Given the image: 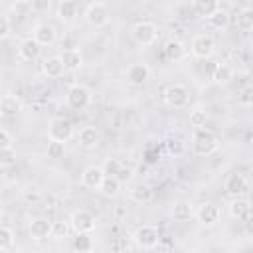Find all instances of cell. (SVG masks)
<instances>
[{
    "label": "cell",
    "mask_w": 253,
    "mask_h": 253,
    "mask_svg": "<svg viewBox=\"0 0 253 253\" xmlns=\"http://www.w3.org/2000/svg\"><path fill=\"white\" fill-rule=\"evenodd\" d=\"M219 148V138L206 126L194 128V136H192V150L198 156H210Z\"/></svg>",
    "instance_id": "cell-1"
},
{
    "label": "cell",
    "mask_w": 253,
    "mask_h": 253,
    "mask_svg": "<svg viewBox=\"0 0 253 253\" xmlns=\"http://www.w3.org/2000/svg\"><path fill=\"white\" fill-rule=\"evenodd\" d=\"M162 99H164V103H166L168 107H172V109H184V107L190 103V91H188V87L182 85V83H172V85H168V87L164 89Z\"/></svg>",
    "instance_id": "cell-2"
},
{
    "label": "cell",
    "mask_w": 253,
    "mask_h": 253,
    "mask_svg": "<svg viewBox=\"0 0 253 253\" xmlns=\"http://www.w3.org/2000/svg\"><path fill=\"white\" fill-rule=\"evenodd\" d=\"M134 241H136V245L138 247H142V249H154V247H158L160 245V239H162V235H160V229L156 227V225H150V223H144V225H140L136 231H134Z\"/></svg>",
    "instance_id": "cell-3"
},
{
    "label": "cell",
    "mask_w": 253,
    "mask_h": 253,
    "mask_svg": "<svg viewBox=\"0 0 253 253\" xmlns=\"http://www.w3.org/2000/svg\"><path fill=\"white\" fill-rule=\"evenodd\" d=\"M156 36H158L156 26H154L152 22H148V20L136 22V24L132 26V30H130V38L134 40V43H138V45H142V47L154 43V42H156Z\"/></svg>",
    "instance_id": "cell-4"
},
{
    "label": "cell",
    "mask_w": 253,
    "mask_h": 253,
    "mask_svg": "<svg viewBox=\"0 0 253 253\" xmlns=\"http://www.w3.org/2000/svg\"><path fill=\"white\" fill-rule=\"evenodd\" d=\"M65 101H67V105H69L71 109L81 111V109L89 107V103H91V91H89L85 85L75 83V85H71V87L67 89Z\"/></svg>",
    "instance_id": "cell-5"
},
{
    "label": "cell",
    "mask_w": 253,
    "mask_h": 253,
    "mask_svg": "<svg viewBox=\"0 0 253 253\" xmlns=\"http://www.w3.org/2000/svg\"><path fill=\"white\" fill-rule=\"evenodd\" d=\"M69 225L75 233H91L95 227H97V221H95V215L87 210H75L71 213V219H69Z\"/></svg>",
    "instance_id": "cell-6"
},
{
    "label": "cell",
    "mask_w": 253,
    "mask_h": 253,
    "mask_svg": "<svg viewBox=\"0 0 253 253\" xmlns=\"http://www.w3.org/2000/svg\"><path fill=\"white\" fill-rule=\"evenodd\" d=\"M47 136L49 140H59V142H67L71 136H73V125L71 121L67 119H53L49 123V128H47Z\"/></svg>",
    "instance_id": "cell-7"
},
{
    "label": "cell",
    "mask_w": 253,
    "mask_h": 253,
    "mask_svg": "<svg viewBox=\"0 0 253 253\" xmlns=\"http://www.w3.org/2000/svg\"><path fill=\"white\" fill-rule=\"evenodd\" d=\"M213 51H215V42H213L211 36L200 34V36H196V38L192 40V53H194L196 57L208 59V57L213 55Z\"/></svg>",
    "instance_id": "cell-8"
},
{
    "label": "cell",
    "mask_w": 253,
    "mask_h": 253,
    "mask_svg": "<svg viewBox=\"0 0 253 253\" xmlns=\"http://www.w3.org/2000/svg\"><path fill=\"white\" fill-rule=\"evenodd\" d=\"M85 20H87L91 26H95V28L107 26V24H109V10H107V6L101 4V2L89 4L87 10H85Z\"/></svg>",
    "instance_id": "cell-9"
},
{
    "label": "cell",
    "mask_w": 253,
    "mask_h": 253,
    "mask_svg": "<svg viewBox=\"0 0 253 253\" xmlns=\"http://www.w3.org/2000/svg\"><path fill=\"white\" fill-rule=\"evenodd\" d=\"M223 188L225 192L231 196V198H237V196H245L247 190H249V182L243 174H229L223 182Z\"/></svg>",
    "instance_id": "cell-10"
},
{
    "label": "cell",
    "mask_w": 253,
    "mask_h": 253,
    "mask_svg": "<svg viewBox=\"0 0 253 253\" xmlns=\"http://www.w3.org/2000/svg\"><path fill=\"white\" fill-rule=\"evenodd\" d=\"M103 178H105L103 166H95V164H93V166H87V168L83 170V174H81V182H83V186L89 188V190H99Z\"/></svg>",
    "instance_id": "cell-11"
},
{
    "label": "cell",
    "mask_w": 253,
    "mask_h": 253,
    "mask_svg": "<svg viewBox=\"0 0 253 253\" xmlns=\"http://www.w3.org/2000/svg\"><path fill=\"white\" fill-rule=\"evenodd\" d=\"M196 217H198V221L202 225L211 227V225H215L219 221V208L215 204H210V202L208 204H202L198 208V211H196Z\"/></svg>",
    "instance_id": "cell-12"
},
{
    "label": "cell",
    "mask_w": 253,
    "mask_h": 253,
    "mask_svg": "<svg viewBox=\"0 0 253 253\" xmlns=\"http://www.w3.org/2000/svg\"><path fill=\"white\" fill-rule=\"evenodd\" d=\"M30 237L36 241H43L51 237V221L47 217H34L30 221Z\"/></svg>",
    "instance_id": "cell-13"
},
{
    "label": "cell",
    "mask_w": 253,
    "mask_h": 253,
    "mask_svg": "<svg viewBox=\"0 0 253 253\" xmlns=\"http://www.w3.org/2000/svg\"><path fill=\"white\" fill-rule=\"evenodd\" d=\"M229 213H231V217H235L239 221L251 219V204H249V200L243 198V196L233 198L231 204H229Z\"/></svg>",
    "instance_id": "cell-14"
},
{
    "label": "cell",
    "mask_w": 253,
    "mask_h": 253,
    "mask_svg": "<svg viewBox=\"0 0 253 253\" xmlns=\"http://www.w3.org/2000/svg\"><path fill=\"white\" fill-rule=\"evenodd\" d=\"M162 51H164V57H166L168 61H182V59L186 57V45H184L180 40H176V38L166 40Z\"/></svg>",
    "instance_id": "cell-15"
},
{
    "label": "cell",
    "mask_w": 253,
    "mask_h": 253,
    "mask_svg": "<svg viewBox=\"0 0 253 253\" xmlns=\"http://www.w3.org/2000/svg\"><path fill=\"white\" fill-rule=\"evenodd\" d=\"M150 77V69L146 63H132L126 69V81L130 85H144Z\"/></svg>",
    "instance_id": "cell-16"
},
{
    "label": "cell",
    "mask_w": 253,
    "mask_h": 253,
    "mask_svg": "<svg viewBox=\"0 0 253 253\" xmlns=\"http://www.w3.org/2000/svg\"><path fill=\"white\" fill-rule=\"evenodd\" d=\"M34 40L40 45H51L55 42V28L51 24H38L34 30Z\"/></svg>",
    "instance_id": "cell-17"
},
{
    "label": "cell",
    "mask_w": 253,
    "mask_h": 253,
    "mask_svg": "<svg viewBox=\"0 0 253 253\" xmlns=\"http://www.w3.org/2000/svg\"><path fill=\"white\" fill-rule=\"evenodd\" d=\"M40 49H42V45H40L34 38H26V40L20 43V47H18V55H20L24 61H32V59H36V57L40 55Z\"/></svg>",
    "instance_id": "cell-18"
},
{
    "label": "cell",
    "mask_w": 253,
    "mask_h": 253,
    "mask_svg": "<svg viewBox=\"0 0 253 253\" xmlns=\"http://www.w3.org/2000/svg\"><path fill=\"white\" fill-rule=\"evenodd\" d=\"M61 61H63V67L65 71H77L81 65H83V57L79 53V49H73V47H67L61 55Z\"/></svg>",
    "instance_id": "cell-19"
},
{
    "label": "cell",
    "mask_w": 253,
    "mask_h": 253,
    "mask_svg": "<svg viewBox=\"0 0 253 253\" xmlns=\"http://www.w3.org/2000/svg\"><path fill=\"white\" fill-rule=\"evenodd\" d=\"M20 109H22V105H20V99L16 95L0 97V115L2 117H16Z\"/></svg>",
    "instance_id": "cell-20"
},
{
    "label": "cell",
    "mask_w": 253,
    "mask_h": 253,
    "mask_svg": "<svg viewBox=\"0 0 253 253\" xmlns=\"http://www.w3.org/2000/svg\"><path fill=\"white\" fill-rule=\"evenodd\" d=\"M77 140H79V146L91 150V148H95L99 144V132L93 126H83L79 130V134H77Z\"/></svg>",
    "instance_id": "cell-21"
},
{
    "label": "cell",
    "mask_w": 253,
    "mask_h": 253,
    "mask_svg": "<svg viewBox=\"0 0 253 253\" xmlns=\"http://www.w3.org/2000/svg\"><path fill=\"white\" fill-rule=\"evenodd\" d=\"M121 180L117 178V176H109V174H105V178H103V182H101V186H99V192L103 194V196H107V198H115V196H119V192H121Z\"/></svg>",
    "instance_id": "cell-22"
},
{
    "label": "cell",
    "mask_w": 253,
    "mask_h": 253,
    "mask_svg": "<svg viewBox=\"0 0 253 253\" xmlns=\"http://www.w3.org/2000/svg\"><path fill=\"white\" fill-rule=\"evenodd\" d=\"M63 71H65V67H63V61H61V57H59V55L47 57V59L43 61V73H45L47 77L57 79V77H61V75H63Z\"/></svg>",
    "instance_id": "cell-23"
},
{
    "label": "cell",
    "mask_w": 253,
    "mask_h": 253,
    "mask_svg": "<svg viewBox=\"0 0 253 253\" xmlns=\"http://www.w3.org/2000/svg\"><path fill=\"white\" fill-rule=\"evenodd\" d=\"M152 194H154L152 188L148 184H142V182H138V184H134L130 188V198L134 202H138V204H148L152 200Z\"/></svg>",
    "instance_id": "cell-24"
},
{
    "label": "cell",
    "mask_w": 253,
    "mask_h": 253,
    "mask_svg": "<svg viewBox=\"0 0 253 253\" xmlns=\"http://www.w3.org/2000/svg\"><path fill=\"white\" fill-rule=\"evenodd\" d=\"M219 8V0H194V10L202 18H210Z\"/></svg>",
    "instance_id": "cell-25"
},
{
    "label": "cell",
    "mask_w": 253,
    "mask_h": 253,
    "mask_svg": "<svg viewBox=\"0 0 253 253\" xmlns=\"http://www.w3.org/2000/svg\"><path fill=\"white\" fill-rule=\"evenodd\" d=\"M194 215V210L188 202H176L172 208V217L174 221H188Z\"/></svg>",
    "instance_id": "cell-26"
},
{
    "label": "cell",
    "mask_w": 253,
    "mask_h": 253,
    "mask_svg": "<svg viewBox=\"0 0 253 253\" xmlns=\"http://www.w3.org/2000/svg\"><path fill=\"white\" fill-rule=\"evenodd\" d=\"M208 20V24L211 26V28H217V30H221V28H227V24H229V14L225 12V10H221V8H217L210 18H206Z\"/></svg>",
    "instance_id": "cell-27"
},
{
    "label": "cell",
    "mask_w": 253,
    "mask_h": 253,
    "mask_svg": "<svg viewBox=\"0 0 253 253\" xmlns=\"http://www.w3.org/2000/svg\"><path fill=\"white\" fill-rule=\"evenodd\" d=\"M213 79H215L217 83H229V81L233 79V69H231V65H227V63H217V65H215V71H213Z\"/></svg>",
    "instance_id": "cell-28"
},
{
    "label": "cell",
    "mask_w": 253,
    "mask_h": 253,
    "mask_svg": "<svg viewBox=\"0 0 253 253\" xmlns=\"http://www.w3.org/2000/svg\"><path fill=\"white\" fill-rule=\"evenodd\" d=\"M77 14V8H75V2H65L61 0L59 2V8H57V16L63 20V22H71Z\"/></svg>",
    "instance_id": "cell-29"
},
{
    "label": "cell",
    "mask_w": 253,
    "mask_h": 253,
    "mask_svg": "<svg viewBox=\"0 0 253 253\" xmlns=\"http://www.w3.org/2000/svg\"><path fill=\"white\" fill-rule=\"evenodd\" d=\"M237 28L241 32H249L253 28V12H251V8H243L237 14Z\"/></svg>",
    "instance_id": "cell-30"
},
{
    "label": "cell",
    "mask_w": 253,
    "mask_h": 253,
    "mask_svg": "<svg viewBox=\"0 0 253 253\" xmlns=\"http://www.w3.org/2000/svg\"><path fill=\"white\" fill-rule=\"evenodd\" d=\"M73 249L79 253L91 251L93 249V239L89 237V233H77V237H73Z\"/></svg>",
    "instance_id": "cell-31"
},
{
    "label": "cell",
    "mask_w": 253,
    "mask_h": 253,
    "mask_svg": "<svg viewBox=\"0 0 253 253\" xmlns=\"http://www.w3.org/2000/svg\"><path fill=\"white\" fill-rule=\"evenodd\" d=\"M188 121H190V125L194 126V128H200V126H206V123H208V113L204 111V109H194V111H190V117H188Z\"/></svg>",
    "instance_id": "cell-32"
},
{
    "label": "cell",
    "mask_w": 253,
    "mask_h": 253,
    "mask_svg": "<svg viewBox=\"0 0 253 253\" xmlns=\"http://www.w3.org/2000/svg\"><path fill=\"white\" fill-rule=\"evenodd\" d=\"M45 154H47V158H51V160L61 158V156L65 154V142L49 140V142H47V150H45Z\"/></svg>",
    "instance_id": "cell-33"
},
{
    "label": "cell",
    "mask_w": 253,
    "mask_h": 253,
    "mask_svg": "<svg viewBox=\"0 0 253 253\" xmlns=\"http://www.w3.org/2000/svg\"><path fill=\"white\" fill-rule=\"evenodd\" d=\"M184 150H186V142L180 138H170L166 142V152L170 156H180V154H184Z\"/></svg>",
    "instance_id": "cell-34"
},
{
    "label": "cell",
    "mask_w": 253,
    "mask_h": 253,
    "mask_svg": "<svg viewBox=\"0 0 253 253\" xmlns=\"http://www.w3.org/2000/svg\"><path fill=\"white\" fill-rule=\"evenodd\" d=\"M14 245V231L10 227L0 225V249H10Z\"/></svg>",
    "instance_id": "cell-35"
},
{
    "label": "cell",
    "mask_w": 253,
    "mask_h": 253,
    "mask_svg": "<svg viewBox=\"0 0 253 253\" xmlns=\"http://www.w3.org/2000/svg\"><path fill=\"white\" fill-rule=\"evenodd\" d=\"M67 231H69L67 221H53V223H51V237H53V239H63V237H67Z\"/></svg>",
    "instance_id": "cell-36"
},
{
    "label": "cell",
    "mask_w": 253,
    "mask_h": 253,
    "mask_svg": "<svg viewBox=\"0 0 253 253\" xmlns=\"http://www.w3.org/2000/svg\"><path fill=\"white\" fill-rule=\"evenodd\" d=\"M12 146H14V138H12V134H10L8 130L0 128V152H10Z\"/></svg>",
    "instance_id": "cell-37"
},
{
    "label": "cell",
    "mask_w": 253,
    "mask_h": 253,
    "mask_svg": "<svg viewBox=\"0 0 253 253\" xmlns=\"http://www.w3.org/2000/svg\"><path fill=\"white\" fill-rule=\"evenodd\" d=\"M28 4L34 12H47L51 6V0H28Z\"/></svg>",
    "instance_id": "cell-38"
},
{
    "label": "cell",
    "mask_w": 253,
    "mask_h": 253,
    "mask_svg": "<svg viewBox=\"0 0 253 253\" xmlns=\"http://www.w3.org/2000/svg\"><path fill=\"white\" fill-rule=\"evenodd\" d=\"M239 103L245 105V107H249V105L253 103V89H251L249 85L241 89V93H239Z\"/></svg>",
    "instance_id": "cell-39"
},
{
    "label": "cell",
    "mask_w": 253,
    "mask_h": 253,
    "mask_svg": "<svg viewBox=\"0 0 253 253\" xmlns=\"http://www.w3.org/2000/svg\"><path fill=\"white\" fill-rule=\"evenodd\" d=\"M119 168H121V162H119L117 158H109V160L105 162V166H103L105 174H109V176H115V174L119 172Z\"/></svg>",
    "instance_id": "cell-40"
},
{
    "label": "cell",
    "mask_w": 253,
    "mask_h": 253,
    "mask_svg": "<svg viewBox=\"0 0 253 253\" xmlns=\"http://www.w3.org/2000/svg\"><path fill=\"white\" fill-rule=\"evenodd\" d=\"M8 36H10V20L4 14H0V40H4Z\"/></svg>",
    "instance_id": "cell-41"
},
{
    "label": "cell",
    "mask_w": 253,
    "mask_h": 253,
    "mask_svg": "<svg viewBox=\"0 0 253 253\" xmlns=\"http://www.w3.org/2000/svg\"><path fill=\"white\" fill-rule=\"evenodd\" d=\"M115 176H117L121 182H126V180H130V176H132V170H130V168H125V166L121 164V168H119V172H117Z\"/></svg>",
    "instance_id": "cell-42"
},
{
    "label": "cell",
    "mask_w": 253,
    "mask_h": 253,
    "mask_svg": "<svg viewBox=\"0 0 253 253\" xmlns=\"http://www.w3.org/2000/svg\"><path fill=\"white\" fill-rule=\"evenodd\" d=\"M2 213H4V202H2V198H0V217H2Z\"/></svg>",
    "instance_id": "cell-43"
},
{
    "label": "cell",
    "mask_w": 253,
    "mask_h": 253,
    "mask_svg": "<svg viewBox=\"0 0 253 253\" xmlns=\"http://www.w3.org/2000/svg\"><path fill=\"white\" fill-rule=\"evenodd\" d=\"M65 2H75V0H65Z\"/></svg>",
    "instance_id": "cell-44"
}]
</instances>
